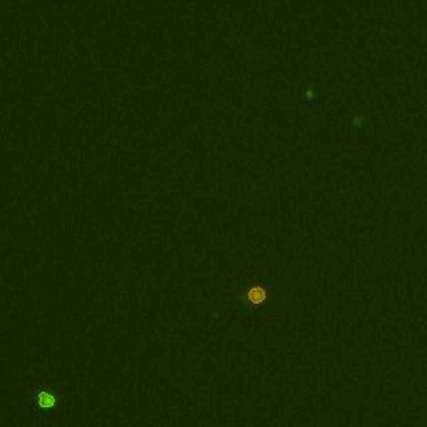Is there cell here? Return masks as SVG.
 <instances>
[{"label":"cell","mask_w":427,"mask_h":427,"mask_svg":"<svg viewBox=\"0 0 427 427\" xmlns=\"http://www.w3.org/2000/svg\"><path fill=\"white\" fill-rule=\"evenodd\" d=\"M269 297V290L264 289L262 285H254L247 290V300L250 305H260L265 302V299Z\"/></svg>","instance_id":"obj_1"}]
</instances>
